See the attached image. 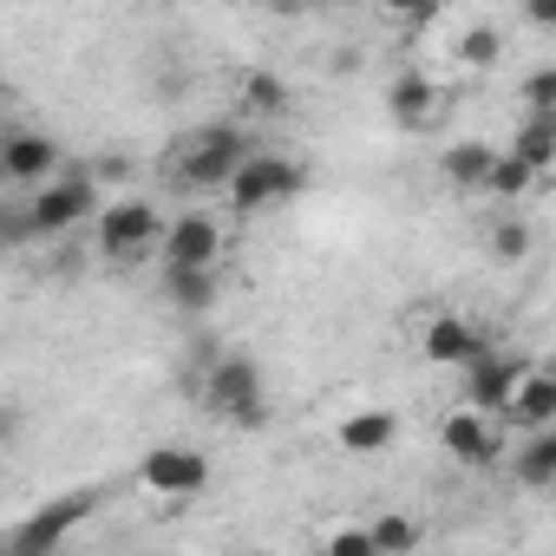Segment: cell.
<instances>
[{
  "instance_id": "obj_1",
  "label": "cell",
  "mask_w": 556,
  "mask_h": 556,
  "mask_svg": "<svg viewBox=\"0 0 556 556\" xmlns=\"http://www.w3.org/2000/svg\"><path fill=\"white\" fill-rule=\"evenodd\" d=\"M197 400H203V413H216V419H229L242 432L268 426V380L236 348H216L210 361H197Z\"/></svg>"
},
{
  "instance_id": "obj_2",
  "label": "cell",
  "mask_w": 556,
  "mask_h": 556,
  "mask_svg": "<svg viewBox=\"0 0 556 556\" xmlns=\"http://www.w3.org/2000/svg\"><path fill=\"white\" fill-rule=\"evenodd\" d=\"M249 151L255 144H249L242 125H197L170 151V184H184V190H229V177L242 170Z\"/></svg>"
},
{
  "instance_id": "obj_3",
  "label": "cell",
  "mask_w": 556,
  "mask_h": 556,
  "mask_svg": "<svg viewBox=\"0 0 556 556\" xmlns=\"http://www.w3.org/2000/svg\"><path fill=\"white\" fill-rule=\"evenodd\" d=\"M308 190V164L302 157H289V151H268V144H255L249 157H242V170L229 177V210L236 216H262V210H282V203H295Z\"/></svg>"
},
{
  "instance_id": "obj_4",
  "label": "cell",
  "mask_w": 556,
  "mask_h": 556,
  "mask_svg": "<svg viewBox=\"0 0 556 556\" xmlns=\"http://www.w3.org/2000/svg\"><path fill=\"white\" fill-rule=\"evenodd\" d=\"M164 229H170V216L151 197H118V203H105L92 216V242H99L105 262H144V255H157Z\"/></svg>"
},
{
  "instance_id": "obj_5",
  "label": "cell",
  "mask_w": 556,
  "mask_h": 556,
  "mask_svg": "<svg viewBox=\"0 0 556 556\" xmlns=\"http://www.w3.org/2000/svg\"><path fill=\"white\" fill-rule=\"evenodd\" d=\"M27 203H34V223H40V236H47V242H53V236L86 229V223L105 210V197H99V177H92V170H60V177H47L40 190H27Z\"/></svg>"
},
{
  "instance_id": "obj_6",
  "label": "cell",
  "mask_w": 556,
  "mask_h": 556,
  "mask_svg": "<svg viewBox=\"0 0 556 556\" xmlns=\"http://www.w3.org/2000/svg\"><path fill=\"white\" fill-rule=\"evenodd\" d=\"M439 445H445L458 465H471V471H491V465L510 452V419H504V413H491V406H471V400H458V406L439 419Z\"/></svg>"
},
{
  "instance_id": "obj_7",
  "label": "cell",
  "mask_w": 556,
  "mask_h": 556,
  "mask_svg": "<svg viewBox=\"0 0 556 556\" xmlns=\"http://www.w3.org/2000/svg\"><path fill=\"white\" fill-rule=\"evenodd\" d=\"M138 491H151L157 504H190L210 491V458L197 445H157L138 458Z\"/></svg>"
},
{
  "instance_id": "obj_8",
  "label": "cell",
  "mask_w": 556,
  "mask_h": 556,
  "mask_svg": "<svg viewBox=\"0 0 556 556\" xmlns=\"http://www.w3.org/2000/svg\"><path fill=\"white\" fill-rule=\"evenodd\" d=\"M445 112H452V92H445L432 73H419V66L393 73V86H387V118H393L406 138L439 131V125H445Z\"/></svg>"
},
{
  "instance_id": "obj_9",
  "label": "cell",
  "mask_w": 556,
  "mask_h": 556,
  "mask_svg": "<svg viewBox=\"0 0 556 556\" xmlns=\"http://www.w3.org/2000/svg\"><path fill=\"white\" fill-rule=\"evenodd\" d=\"M484 348H491V334H484L471 315L439 308V315L419 321V361H426V367H452V374H458V367H471Z\"/></svg>"
},
{
  "instance_id": "obj_10",
  "label": "cell",
  "mask_w": 556,
  "mask_h": 556,
  "mask_svg": "<svg viewBox=\"0 0 556 556\" xmlns=\"http://www.w3.org/2000/svg\"><path fill=\"white\" fill-rule=\"evenodd\" d=\"M60 170H66V157H60V144L47 131H8L0 138V184L8 190H40Z\"/></svg>"
},
{
  "instance_id": "obj_11",
  "label": "cell",
  "mask_w": 556,
  "mask_h": 556,
  "mask_svg": "<svg viewBox=\"0 0 556 556\" xmlns=\"http://www.w3.org/2000/svg\"><path fill=\"white\" fill-rule=\"evenodd\" d=\"M523 374H530V361H523V354L484 348V354H478L471 367H458V400H471V406H491V413H504Z\"/></svg>"
},
{
  "instance_id": "obj_12",
  "label": "cell",
  "mask_w": 556,
  "mask_h": 556,
  "mask_svg": "<svg viewBox=\"0 0 556 556\" xmlns=\"http://www.w3.org/2000/svg\"><path fill=\"white\" fill-rule=\"evenodd\" d=\"M223 242H229V229L210 210H177L170 229H164L157 262H223Z\"/></svg>"
},
{
  "instance_id": "obj_13",
  "label": "cell",
  "mask_w": 556,
  "mask_h": 556,
  "mask_svg": "<svg viewBox=\"0 0 556 556\" xmlns=\"http://www.w3.org/2000/svg\"><path fill=\"white\" fill-rule=\"evenodd\" d=\"M92 517V497H60V504H47V510H34L14 536H8V549L14 556H40V549H60L79 523Z\"/></svg>"
},
{
  "instance_id": "obj_14",
  "label": "cell",
  "mask_w": 556,
  "mask_h": 556,
  "mask_svg": "<svg viewBox=\"0 0 556 556\" xmlns=\"http://www.w3.org/2000/svg\"><path fill=\"white\" fill-rule=\"evenodd\" d=\"M164 302L177 315H210L223 302V262H164Z\"/></svg>"
},
{
  "instance_id": "obj_15",
  "label": "cell",
  "mask_w": 556,
  "mask_h": 556,
  "mask_svg": "<svg viewBox=\"0 0 556 556\" xmlns=\"http://www.w3.org/2000/svg\"><path fill=\"white\" fill-rule=\"evenodd\" d=\"M504 419H510V432H536V426H556V374H549V367H530V374L517 380V393H510Z\"/></svg>"
},
{
  "instance_id": "obj_16",
  "label": "cell",
  "mask_w": 556,
  "mask_h": 556,
  "mask_svg": "<svg viewBox=\"0 0 556 556\" xmlns=\"http://www.w3.org/2000/svg\"><path fill=\"white\" fill-rule=\"evenodd\" d=\"M497 157H504V151H491V144H478V138H458V144H445V157H439V177H445L452 190H491V170H497Z\"/></svg>"
},
{
  "instance_id": "obj_17",
  "label": "cell",
  "mask_w": 556,
  "mask_h": 556,
  "mask_svg": "<svg viewBox=\"0 0 556 556\" xmlns=\"http://www.w3.org/2000/svg\"><path fill=\"white\" fill-rule=\"evenodd\" d=\"M393 439H400V419H393V413H380V406L348 413V419L334 426V445H341V452H354V458H374V452H387Z\"/></svg>"
},
{
  "instance_id": "obj_18",
  "label": "cell",
  "mask_w": 556,
  "mask_h": 556,
  "mask_svg": "<svg viewBox=\"0 0 556 556\" xmlns=\"http://www.w3.org/2000/svg\"><path fill=\"white\" fill-rule=\"evenodd\" d=\"M510 151L517 157H530L543 177H556V105H543V112H517V138H510Z\"/></svg>"
},
{
  "instance_id": "obj_19",
  "label": "cell",
  "mask_w": 556,
  "mask_h": 556,
  "mask_svg": "<svg viewBox=\"0 0 556 556\" xmlns=\"http://www.w3.org/2000/svg\"><path fill=\"white\" fill-rule=\"evenodd\" d=\"M510 471H517V484H530V491H549V484H556V426H536V432H523V445H517Z\"/></svg>"
},
{
  "instance_id": "obj_20",
  "label": "cell",
  "mask_w": 556,
  "mask_h": 556,
  "mask_svg": "<svg viewBox=\"0 0 556 556\" xmlns=\"http://www.w3.org/2000/svg\"><path fill=\"white\" fill-rule=\"evenodd\" d=\"M452 60H458V73L478 79V73H491V66L504 60V34H497V27H465L458 47H452Z\"/></svg>"
},
{
  "instance_id": "obj_21",
  "label": "cell",
  "mask_w": 556,
  "mask_h": 556,
  "mask_svg": "<svg viewBox=\"0 0 556 556\" xmlns=\"http://www.w3.org/2000/svg\"><path fill=\"white\" fill-rule=\"evenodd\" d=\"M242 112L249 118H282L289 112V79L282 73H249L242 79Z\"/></svg>"
},
{
  "instance_id": "obj_22",
  "label": "cell",
  "mask_w": 556,
  "mask_h": 556,
  "mask_svg": "<svg viewBox=\"0 0 556 556\" xmlns=\"http://www.w3.org/2000/svg\"><path fill=\"white\" fill-rule=\"evenodd\" d=\"M536 184H543V170H536L530 157H517V151H504L497 170H491V197H497V203H523Z\"/></svg>"
},
{
  "instance_id": "obj_23",
  "label": "cell",
  "mask_w": 556,
  "mask_h": 556,
  "mask_svg": "<svg viewBox=\"0 0 556 556\" xmlns=\"http://www.w3.org/2000/svg\"><path fill=\"white\" fill-rule=\"evenodd\" d=\"M426 543V523L419 517H400V510H380L374 517V556H400V549H419Z\"/></svg>"
},
{
  "instance_id": "obj_24",
  "label": "cell",
  "mask_w": 556,
  "mask_h": 556,
  "mask_svg": "<svg viewBox=\"0 0 556 556\" xmlns=\"http://www.w3.org/2000/svg\"><path fill=\"white\" fill-rule=\"evenodd\" d=\"M315 549H328V556H374V517H361V523H321Z\"/></svg>"
},
{
  "instance_id": "obj_25",
  "label": "cell",
  "mask_w": 556,
  "mask_h": 556,
  "mask_svg": "<svg viewBox=\"0 0 556 556\" xmlns=\"http://www.w3.org/2000/svg\"><path fill=\"white\" fill-rule=\"evenodd\" d=\"M530 249H536V236H530V223H523L517 210L491 223V255H497V262H530Z\"/></svg>"
},
{
  "instance_id": "obj_26",
  "label": "cell",
  "mask_w": 556,
  "mask_h": 556,
  "mask_svg": "<svg viewBox=\"0 0 556 556\" xmlns=\"http://www.w3.org/2000/svg\"><path fill=\"white\" fill-rule=\"evenodd\" d=\"M517 105H530V112L556 105V66H536V73H523V86H517Z\"/></svg>"
},
{
  "instance_id": "obj_27",
  "label": "cell",
  "mask_w": 556,
  "mask_h": 556,
  "mask_svg": "<svg viewBox=\"0 0 556 556\" xmlns=\"http://www.w3.org/2000/svg\"><path fill=\"white\" fill-rule=\"evenodd\" d=\"M374 8L393 21V27H426L439 14V0H374Z\"/></svg>"
},
{
  "instance_id": "obj_28",
  "label": "cell",
  "mask_w": 556,
  "mask_h": 556,
  "mask_svg": "<svg viewBox=\"0 0 556 556\" xmlns=\"http://www.w3.org/2000/svg\"><path fill=\"white\" fill-rule=\"evenodd\" d=\"M523 21L549 34V27H556V0H523Z\"/></svg>"
},
{
  "instance_id": "obj_29",
  "label": "cell",
  "mask_w": 556,
  "mask_h": 556,
  "mask_svg": "<svg viewBox=\"0 0 556 556\" xmlns=\"http://www.w3.org/2000/svg\"><path fill=\"white\" fill-rule=\"evenodd\" d=\"M262 8H275V14H295V8H308V0H262Z\"/></svg>"
},
{
  "instance_id": "obj_30",
  "label": "cell",
  "mask_w": 556,
  "mask_h": 556,
  "mask_svg": "<svg viewBox=\"0 0 556 556\" xmlns=\"http://www.w3.org/2000/svg\"><path fill=\"white\" fill-rule=\"evenodd\" d=\"M321 8H341L348 14V8H367V0H321Z\"/></svg>"
},
{
  "instance_id": "obj_31",
  "label": "cell",
  "mask_w": 556,
  "mask_h": 556,
  "mask_svg": "<svg viewBox=\"0 0 556 556\" xmlns=\"http://www.w3.org/2000/svg\"><path fill=\"white\" fill-rule=\"evenodd\" d=\"M543 367H549V374H556V354H549V361H543Z\"/></svg>"
},
{
  "instance_id": "obj_32",
  "label": "cell",
  "mask_w": 556,
  "mask_h": 556,
  "mask_svg": "<svg viewBox=\"0 0 556 556\" xmlns=\"http://www.w3.org/2000/svg\"><path fill=\"white\" fill-rule=\"evenodd\" d=\"M549 34H556V27H549Z\"/></svg>"
}]
</instances>
